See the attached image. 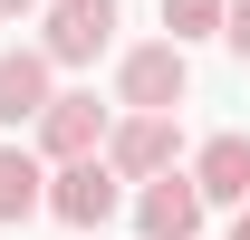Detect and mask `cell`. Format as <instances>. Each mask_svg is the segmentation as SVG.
Returning a JSON list of instances; mask_svg holds the SVG:
<instances>
[{"label":"cell","mask_w":250,"mask_h":240,"mask_svg":"<svg viewBox=\"0 0 250 240\" xmlns=\"http://www.w3.org/2000/svg\"><path fill=\"white\" fill-rule=\"evenodd\" d=\"M39 211H48V154L10 135V144H0V231H20Z\"/></svg>","instance_id":"8"},{"label":"cell","mask_w":250,"mask_h":240,"mask_svg":"<svg viewBox=\"0 0 250 240\" xmlns=\"http://www.w3.org/2000/svg\"><path fill=\"white\" fill-rule=\"evenodd\" d=\"M106 163H116L125 182L183 163V106H125V116L106 125Z\"/></svg>","instance_id":"3"},{"label":"cell","mask_w":250,"mask_h":240,"mask_svg":"<svg viewBox=\"0 0 250 240\" xmlns=\"http://www.w3.org/2000/svg\"><path fill=\"white\" fill-rule=\"evenodd\" d=\"M231 240H250V202H241V211H231Z\"/></svg>","instance_id":"13"},{"label":"cell","mask_w":250,"mask_h":240,"mask_svg":"<svg viewBox=\"0 0 250 240\" xmlns=\"http://www.w3.org/2000/svg\"><path fill=\"white\" fill-rule=\"evenodd\" d=\"M48 96H58V58L48 48H0V135H29Z\"/></svg>","instance_id":"7"},{"label":"cell","mask_w":250,"mask_h":240,"mask_svg":"<svg viewBox=\"0 0 250 240\" xmlns=\"http://www.w3.org/2000/svg\"><path fill=\"white\" fill-rule=\"evenodd\" d=\"M221 48L250 58V0H221Z\"/></svg>","instance_id":"11"},{"label":"cell","mask_w":250,"mask_h":240,"mask_svg":"<svg viewBox=\"0 0 250 240\" xmlns=\"http://www.w3.org/2000/svg\"><path fill=\"white\" fill-rule=\"evenodd\" d=\"M39 10H48V0H0V20H39Z\"/></svg>","instance_id":"12"},{"label":"cell","mask_w":250,"mask_h":240,"mask_svg":"<svg viewBox=\"0 0 250 240\" xmlns=\"http://www.w3.org/2000/svg\"><path fill=\"white\" fill-rule=\"evenodd\" d=\"M164 39H221V0H164Z\"/></svg>","instance_id":"10"},{"label":"cell","mask_w":250,"mask_h":240,"mask_svg":"<svg viewBox=\"0 0 250 240\" xmlns=\"http://www.w3.org/2000/svg\"><path fill=\"white\" fill-rule=\"evenodd\" d=\"M125 211V173L106 163V154H67V163H48V221H67V231H106Z\"/></svg>","instance_id":"1"},{"label":"cell","mask_w":250,"mask_h":240,"mask_svg":"<svg viewBox=\"0 0 250 240\" xmlns=\"http://www.w3.org/2000/svg\"><path fill=\"white\" fill-rule=\"evenodd\" d=\"M125 211H135V240H202V221H212V202H202L192 163H164V173H145L135 192H125Z\"/></svg>","instance_id":"2"},{"label":"cell","mask_w":250,"mask_h":240,"mask_svg":"<svg viewBox=\"0 0 250 240\" xmlns=\"http://www.w3.org/2000/svg\"><path fill=\"white\" fill-rule=\"evenodd\" d=\"M192 96V48L183 39H145L116 58V106H183Z\"/></svg>","instance_id":"4"},{"label":"cell","mask_w":250,"mask_h":240,"mask_svg":"<svg viewBox=\"0 0 250 240\" xmlns=\"http://www.w3.org/2000/svg\"><path fill=\"white\" fill-rule=\"evenodd\" d=\"M192 182H202V202H212V211H241V202H250V135H202Z\"/></svg>","instance_id":"9"},{"label":"cell","mask_w":250,"mask_h":240,"mask_svg":"<svg viewBox=\"0 0 250 240\" xmlns=\"http://www.w3.org/2000/svg\"><path fill=\"white\" fill-rule=\"evenodd\" d=\"M106 125H116V106H96V87H58L48 106H39L29 144L48 154V163H67V154H106Z\"/></svg>","instance_id":"5"},{"label":"cell","mask_w":250,"mask_h":240,"mask_svg":"<svg viewBox=\"0 0 250 240\" xmlns=\"http://www.w3.org/2000/svg\"><path fill=\"white\" fill-rule=\"evenodd\" d=\"M39 48L58 67H96L116 48V0H48L39 10Z\"/></svg>","instance_id":"6"}]
</instances>
